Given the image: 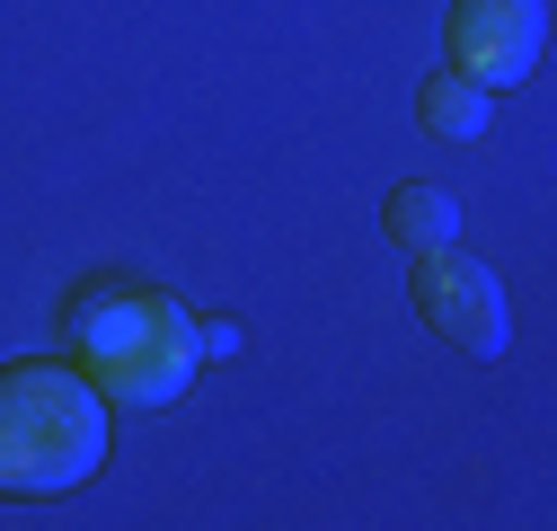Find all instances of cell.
<instances>
[{"label": "cell", "instance_id": "7a4b0ae2", "mask_svg": "<svg viewBox=\"0 0 557 531\" xmlns=\"http://www.w3.org/2000/svg\"><path fill=\"white\" fill-rule=\"evenodd\" d=\"M107 460V398L81 363H0V487L53 496Z\"/></svg>", "mask_w": 557, "mask_h": 531}, {"label": "cell", "instance_id": "6da1fadb", "mask_svg": "<svg viewBox=\"0 0 557 531\" xmlns=\"http://www.w3.org/2000/svg\"><path fill=\"white\" fill-rule=\"evenodd\" d=\"M62 337L81 355V381L115 408H169L195 381V319L143 275H89L62 310Z\"/></svg>", "mask_w": 557, "mask_h": 531}, {"label": "cell", "instance_id": "277c9868", "mask_svg": "<svg viewBox=\"0 0 557 531\" xmlns=\"http://www.w3.org/2000/svg\"><path fill=\"white\" fill-rule=\"evenodd\" d=\"M540 0H460L451 10V72H469L478 89H513L540 62Z\"/></svg>", "mask_w": 557, "mask_h": 531}, {"label": "cell", "instance_id": "3957f363", "mask_svg": "<svg viewBox=\"0 0 557 531\" xmlns=\"http://www.w3.org/2000/svg\"><path fill=\"white\" fill-rule=\"evenodd\" d=\"M416 319L451 337L460 355H505L513 337V310H505V284L486 275L478 257H460L451 239L443 248H416Z\"/></svg>", "mask_w": 557, "mask_h": 531}, {"label": "cell", "instance_id": "8992f818", "mask_svg": "<svg viewBox=\"0 0 557 531\" xmlns=\"http://www.w3.org/2000/svg\"><path fill=\"white\" fill-rule=\"evenodd\" d=\"M381 222L407 239V248H443L451 231H460V205L443 186H425V177H407V186H389V205H381Z\"/></svg>", "mask_w": 557, "mask_h": 531}, {"label": "cell", "instance_id": "5b68a950", "mask_svg": "<svg viewBox=\"0 0 557 531\" xmlns=\"http://www.w3.org/2000/svg\"><path fill=\"white\" fill-rule=\"evenodd\" d=\"M486 115H496V89H478L469 72H434L416 89V124H425L434 143H478Z\"/></svg>", "mask_w": 557, "mask_h": 531}, {"label": "cell", "instance_id": "52a82bcc", "mask_svg": "<svg viewBox=\"0 0 557 531\" xmlns=\"http://www.w3.org/2000/svg\"><path fill=\"white\" fill-rule=\"evenodd\" d=\"M231 346H239L231 319H195V363H203V355H231Z\"/></svg>", "mask_w": 557, "mask_h": 531}]
</instances>
